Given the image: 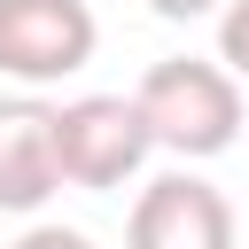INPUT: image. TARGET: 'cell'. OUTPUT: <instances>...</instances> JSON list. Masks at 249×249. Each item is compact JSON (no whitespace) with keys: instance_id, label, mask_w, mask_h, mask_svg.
I'll use <instances>...</instances> for the list:
<instances>
[{"instance_id":"cell-1","label":"cell","mask_w":249,"mask_h":249,"mask_svg":"<svg viewBox=\"0 0 249 249\" xmlns=\"http://www.w3.org/2000/svg\"><path fill=\"white\" fill-rule=\"evenodd\" d=\"M140 117H148V140L179 163H210L241 140V78L226 62H202V54H163L148 62V78L132 86Z\"/></svg>"},{"instance_id":"cell-2","label":"cell","mask_w":249,"mask_h":249,"mask_svg":"<svg viewBox=\"0 0 249 249\" xmlns=\"http://www.w3.org/2000/svg\"><path fill=\"white\" fill-rule=\"evenodd\" d=\"M156 156L148 140V117L132 93H78V101H54V163H62V187H86V195H109L124 179H140Z\"/></svg>"},{"instance_id":"cell-3","label":"cell","mask_w":249,"mask_h":249,"mask_svg":"<svg viewBox=\"0 0 249 249\" xmlns=\"http://www.w3.org/2000/svg\"><path fill=\"white\" fill-rule=\"evenodd\" d=\"M101 23L86 0H0V78L8 86H62L93 62Z\"/></svg>"},{"instance_id":"cell-4","label":"cell","mask_w":249,"mask_h":249,"mask_svg":"<svg viewBox=\"0 0 249 249\" xmlns=\"http://www.w3.org/2000/svg\"><path fill=\"white\" fill-rule=\"evenodd\" d=\"M124 249H241V226H233V202L195 163H179L132 195Z\"/></svg>"},{"instance_id":"cell-5","label":"cell","mask_w":249,"mask_h":249,"mask_svg":"<svg viewBox=\"0 0 249 249\" xmlns=\"http://www.w3.org/2000/svg\"><path fill=\"white\" fill-rule=\"evenodd\" d=\"M62 195V163H54V101L0 93V210L8 218H39Z\"/></svg>"},{"instance_id":"cell-6","label":"cell","mask_w":249,"mask_h":249,"mask_svg":"<svg viewBox=\"0 0 249 249\" xmlns=\"http://www.w3.org/2000/svg\"><path fill=\"white\" fill-rule=\"evenodd\" d=\"M218 62L249 78V0H218Z\"/></svg>"},{"instance_id":"cell-7","label":"cell","mask_w":249,"mask_h":249,"mask_svg":"<svg viewBox=\"0 0 249 249\" xmlns=\"http://www.w3.org/2000/svg\"><path fill=\"white\" fill-rule=\"evenodd\" d=\"M16 249H93V233H78V226H54V218H39V226H23V233H16Z\"/></svg>"},{"instance_id":"cell-8","label":"cell","mask_w":249,"mask_h":249,"mask_svg":"<svg viewBox=\"0 0 249 249\" xmlns=\"http://www.w3.org/2000/svg\"><path fill=\"white\" fill-rule=\"evenodd\" d=\"M163 23H202V16H218V0H148Z\"/></svg>"}]
</instances>
